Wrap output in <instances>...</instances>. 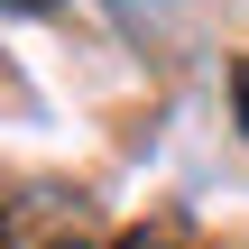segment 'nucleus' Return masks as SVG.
Wrapping results in <instances>:
<instances>
[{"label": "nucleus", "instance_id": "obj_1", "mask_svg": "<svg viewBox=\"0 0 249 249\" xmlns=\"http://www.w3.org/2000/svg\"><path fill=\"white\" fill-rule=\"evenodd\" d=\"M0 249H83V194L46 203H0Z\"/></svg>", "mask_w": 249, "mask_h": 249}, {"label": "nucleus", "instance_id": "obj_2", "mask_svg": "<svg viewBox=\"0 0 249 249\" xmlns=\"http://www.w3.org/2000/svg\"><path fill=\"white\" fill-rule=\"evenodd\" d=\"M231 102H240V129H249V55L231 65Z\"/></svg>", "mask_w": 249, "mask_h": 249}, {"label": "nucleus", "instance_id": "obj_3", "mask_svg": "<svg viewBox=\"0 0 249 249\" xmlns=\"http://www.w3.org/2000/svg\"><path fill=\"white\" fill-rule=\"evenodd\" d=\"M0 9H28V18H37V9H55V0H0Z\"/></svg>", "mask_w": 249, "mask_h": 249}, {"label": "nucleus", "instance_id": "obj_4", "mask_svg": "<svg viewBox=\"0 0 249 249\" xmlns=\"http://www.w3.org/2000/svg\"><path fill=\"white\" fill-rule=\"evenodd\" d=\"M111 249H148V240H139V231H129V240H111Z\"/></svg>", "mask_w": 249, "mask_h": 249}]
</instances>
